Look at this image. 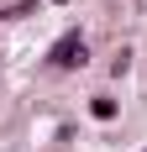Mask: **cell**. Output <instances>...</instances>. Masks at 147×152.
I'll use <instances>...</instances> for the list:
<instances>
[{"label":"cell","mask_w":147,"mask_h":152,"mask_svg":"<svg viewBox=\"0 0 147 152\" xmlns=\"http://www.w3.org/2000/svg\"><path fill=\"white\" fill-rule=\"evenodd\" d=\"M89 115H95V121H116V100H110V94H95V100H89Z\"/></svg>","instance_id":"2"},{"label":"cell","mask_w":147,"mask_h":152,"mask_svg":"<svg viewBox=\"0 0 147 152\" xmlns=\"http://www.w3.org/2000/svg\"><path fill=\"white\" fill-rule=\"evenodd\" d=\"M47 58H53V68H84V37L79 31H63Z\"/></svg>","instance_id":"1"},{"label":"cell","mask_w":147,"mask_h":152,"mask_svg":"<svg viewBox=\"0 0 147 152\" xmlns=\"http://www.w3.org/2000/svg\"><path fill=\"white\" fill-rule=\"evenodd\" d=\"M53 5H63V0H53Z\"/></svg>","instance_id":"3"}]
</instances>
